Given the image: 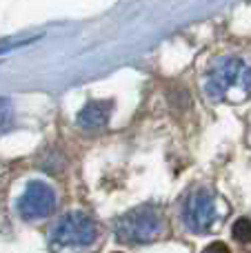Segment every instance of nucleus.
<instances>
[{"label":"nucleus","mask_w":251,"mask_h":253,"mask_svg":"<svg viewBox=\"0 0 251 253\" xmlns=\"http://www.w3.org/2000/svg\"><path fill=\"white\" fill-rule=\"evenodd\" d=\"M203 253H229V249H227V245H222V242H213V245H209Z\"/></svg>","instance_id":"1a4fd4ad"},{"label":"nucleus","mask_w":251,"mask_h":253,"mask_svg":"<svg viewBox=\"0 0 251 253\" xmlns=\"http://www.w3.org/2000/svg\"><path fill=\"white\" fill-rule=\"evenodd\" d=\"M182 224L194 233H205L218 220V198L213 189H194L182 202Z\"/></svg>","instance_id":"20e7f679"},{"label":"nucleus","mask_w":251,"mask_h":253,"mask_svg":"<svg viewBox=\"0 0 251 253\" xmlns=\"http://www.w3.org/2000/svg\"><path fill=\"white\" fill-rule=\"evenodd\" d=\"M163 229L165 220L158 211L151 207H138L116 222V236L120 242H127V245H147L160 238Z\"/></svg>","instance_id":"7ed1b4c3"},{"label":"nucleus","mask_w":251,"mask_h":253,"mask_svg":"<svg viewBox=\"0 0 251 253\" xmlns=\"http://www.w3.org/2000/svg\"><path fill=\"white\" fill-rule=\"evenodd\" d=\"M11 123H13L11 102H9L7 98H0V133H4V131L11 126Z\"/></svg>","instance_id":"6e6552de"},{"label":"nucleus","mask_w":251,"mask_h":253,"mask_svg":"<svg viewBox=\"0 0 251 253\" xmlns=\"http://www.w3.org/2000/svg\"><path fill=\"white\" fill-rule=\"evenodd\" d=\"M231 236H234V240L243 242V245H249L251 242V220L249 218L236 220L234 229H231Z\"/></svg>","instance_id":"0eeeda50"},{"label":"nucleus","mask_w":251,"mask_h":253,"mask_svg":"<svg viewBox=\"0 0 251 253\" xmlns=\"http://www.w3.org/2000/svg\"><path fill=\"white\" fill-rule=\"evenodd\" d=\"M111 111H114V102L111 100H91L80 109L78 114V125L87 131L100 129V126L107 125Z\"/></svg>","instance_id":"423d86ee"},{"label":"nucleus","mask_w":251,"mask_h":253,"mask_svg":"<svg viewBox=\"0 0 251 253\" xmlns=\"http://www.w3.org/2000/svg\"><path fill=\"white\" fill-rule=\"evenodd\" d=\"M251 93V67L238 56L218 58L205 78V96L216 102H240Z\"/></svg>","instance_id":"f257e3e1"},{"label":"nucleus","mask_w":251,"mask_h":253,"mask_svg":"<svg viewBox=\"0 0 251 253\" xmlns=\"http://www.w3.org/2000/svg\"><path fill=\"white\" fill-rule=\"evenodd\" d=\"M18 215L27 222H36L53 213L56 209V191L42 180H31L18 198Z\"/></svg>","instance_id":"39448f33"},{"label":"nucleus","mask_w":251,"mask_h":253,"mask_svg":"<svg viewBox=\"0 0 251 253\" xmlns=\"http://www.w3.org/2000/svg\"><path fill=\"white\" fill-rule=\"evenodd\" d=\"M98 238V224L91 215L83 211L65 213L49 231V245L58 251L67 249H87Z\"/></svg>","instance_id":"f03ea898"}]
</instances>
